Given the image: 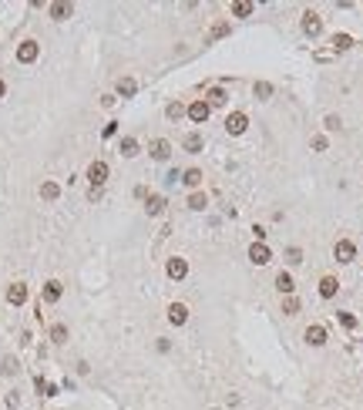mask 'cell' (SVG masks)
I'll return each instance as SVG.
<instances>
[{"label":"cell","instance_id":"obj_1","mask_svg":"<svg viewBox=\"0 0 363 410\" xmlns=\"http://www.w3.org/2000/svg\"><path fill=\"white\" fill-rule=\"evenodd\" d=\"M88 182L95 188H101L108 182V165H104V162H91V165H88Z\"/></svg>","mask_w":363,"mask_h":410},{"label":"cell","instance_id":"obj_2","mask_svg":"<svg viewBox=\"0 0 363 410\" xmlns=\"http://www.w3.org/2000/svg\"><path fill=\"white\" fill-rule=\"evenodd\" d=\"M209 114H212V108H209V101H205V98H202V101H192V104H189V118L195 121V125L209 121Z\"/></svg>","mask_w":363,"mask_h":410},{"label":"cell","instance_id":"obj_3","mask_svg":"<svg viewBox=\"0 0 363 410\" xmlns=\"http://www.w3.org/2000/svg\"><path fill=\"white\" fill-rule=\"evenodd\" d=\"M333 256H336V262H353L357 259V245L350 242V239H340L336 249H333Z\"/></svg>","mask_w":363,"mask_h":410},{"label":"cell","instance_id":"obj_4","mask_svg":"<svg viewBox=\"0 0 363 410\" xmlns=\"http://www.w3.org/2000/svg\"><path fill=\"white\" fill-rule=\"evenodd\" d=\"M37 54H40L37 40H24V44L17 47V61H20V64H31V61H37Z\"/></svg>","mask_w":363,"mask_h":410},{"label":"cell","instance_id":"obj_5","mask_svg":"<svg viewBox=\"0 0 363 410\" xmlns=\"http://www.w3.org/2000/svg\"><path fill=\"white\" fill-rule=\"evenodd\" d=\"M249 259L256 262V266H266V262L272 259V252H269L266 242H252V245H249Z\"/></svg>","mask_w":363,"mask_h":410},{"label":"cell","instance_id":"obj_6","mask_svg":"<svg viewBox=\"0 0 363 410\" xmlns=\"http://www.w3.org/2000/svg\"><path fill=\"white\" fill-rule=\"evenodd\" d=\"M306 343H309V346H323L326 343V330L323 326H320V323H313V326H306Z\"/></svg>","mask_w":363,"mask_h":410},{"label":"cell","instance_id":"obj_7","mask_svg":"<svg viewBox=\"0 0 363 410\" xmlns=\"http://www.w3.org/2000/svg\"><path fill=\"white\" fill-rule=\"evenodd\" d=\"M168 155H172V145H168L165 138H155L152 141V158L155 162H168Z\"/></svg>","mask_w":363,"mask_h":410},{"label":"cell","instance_id":"obj_8","mask_svg":"<svg viewBox=\"0 0 363 410\" xmlns=\"http://www.w3.org/2000/svg\"><path fill=\"white\" fill-rule=\"evenodd\" d=\"M7 303H10V306H20V303H27V286H24V282H14V286L7 289Z\"/></svg>","mask_w":363,"mask_h":410},{"label":"cell","instance_id":"obj_9","mask_svg":"<svg viewBox=\"0 0 363 410\" xmlns=\"http://www.w3.org/2000/svg\"><path fill=\"white\" fill-rule=\"evenodd\" d=\"M226 131H229V135H242V131H246V114L242 111L229 114V118H226Z\"/></svg>","mask_w":363,"mask_h":410},{"label":"cell","instance_id":"obj_10","mask_svg":"<svg viewBox=\"0 0 363 410\" xmlns=\"http://www.w3.org/2000/svg\"><path fill=\"white\" fill-rule=\"evenodd\" d=\"M303 31L309 34V37H316V34L323 31V20H320V14H313V10H309V14L303 17Z\"/></svg>","mask_w":363,"mask_h":410},{"label":"cell","instance_id":"obj_11","mask_svg":"<svg viewBox=\"0 0 363 410\" xmlns=\"http://www.w3.org/2000/svg\"><path fill=\"white\" fill-rule=\"evenodd\" d=\"M168 319H172L175 326H182V323L189 319V306H185V303H172V306H168Z\"/></svg>","mask_w":363,"mask_h":410},{"label":"cell","instance_id":"obj_12","mask_svg":"<svg viewBox=\"0 0 363 410\" xmlns=\"http://www.w3.org/2000/svg\"><path fill=\"white\" fill-rule=\"evenodd\" d=\"M168 276H172V279H185V276H189V262L185 259H168Z\"/></svg>","mask_w":363,"mask_h":410},{"label":"cell","instance_id":"obj_13","mask_svg":"<svg viewBox=\"0 0 363 410\" xmlns=\"http://www.w3.org/2000/svg\"><path fill=\"white\" fill-rule=\"evenodd\" d=\"M276 289H279L283 296H293V289H296V282H293V276H289L286 269H283V273L276 276Z\"/></svg>","mask_w":363,"mask_h":410},{"label":"cell","instance_id":"obj_14","mask_svg":"<svg viewBox=\"0 0 363 410\" xmlns=\"http://www.w3.org/2000/svg\"><path fill=\"white\" fill-rule=\"evenodd\" d=\"M336 289H340V282L333 279V276H323V279H320V296H323V299H333V296H336Z\"/></svg>","mask_w":363,"mask_h":410},{"label":"cell","instance_id":"obj_15","mask_svg":"<svg viewBox=\"0 0 363 410\" xmlns=\"http://www.w3.org/2000/svg\"><path fill=\"white\" fill-rule=\"evenodd\" d=\"M145 212H148V215H162V212H165V199H162V195H148Z\"/></svg>","mask_w":363,"mask_h":410},{"label":"cell","instance_id":"obj_16","mask_svg":"<svg viewBox=\"0 0 363 410\" xmlns=\"http://www.w3.org/2000/svg\"><path fill=\"white\" fill-rule=\"evenodd\" d=\"M182 145H185V151H192V155H195V151H202V145H205V141H202V135H198V131H192V135H185V141H182Z\"/></svg>","mask_w":363,"mask_h":410},{"label":"cell","instance_id":"obj_17","mask_svg":"<svg viewBox=\"0 0 363 410\" xmlns=\"http://www.w3.org/2000/svg\"><path fill=\"white\" fill-rule=\"evenodd\" d=\"M58 299H61V282L51 279L47 286H44V303H58Z\"/></svg>","mask_w":363,"mask_h":410},{"label":"cell","instance_id":"obj_18","mask_svg":"<svg viewBox=\"0 0 363 410\" xmlns=\"http://www.w3.org/2000/svg\"><path fill=\"white\" fill-rule=\"evenodd\" d=\"M71 10H74L71 3H51V17H54V20H67V17H71Z\"/></svg>","mask_w":363,"mask_h":410},{"label":"cell","instance_id":"obj_19","mask_svg":"<svg viewBox=\"0 0 363 410\" xmlns=\"http://www.w3.org/2000/svg\"><path fill=\"white\" fill-rule=\"evenodd\" d=\"M58 195H61V185H58V182H44V185H40V199H47V202H54Z\"/></svg>","mask_w":363,"mask_h":410},{"label":"cell","instance_id":"obj_20","mask_svg":"<svg viewBox=\"0 0 363 410\" xmlns=\"http://www.w3.org/2000/svg\"><path fill=\"white\" fill-rule=\"evenodd\" d=\"M134 91H138V84H134V77H121V81H118V94H125V98H132Z\"/></svg>","mask_w":363,"mask_h":410},{"label":"cell","instance_id":"obj_21","mask_svg":"<svg viewBox=\"0 0 363 410\" xmlns=\"http://www.w3.org/2000/svg\"><path fill=\"white\" fill-rule=\"evenodd\" d=\"M209 205V195L205 192H195V195H189V208H195V212H202Z\"/></svg>","mask_w":363,"mask_h":410},{"label":"cell","instance_id":"obj_22","mask_svg":"<svg viewBox=\"0 0 363 410\" xmlns=\"http://www.w3.org/2000/svg\"><path fill=\"white\" fill-rule=\"evenodd\" d=\"M249 14H252V3H249V0L232 3V17H249Z\"/></svg>","mask_w":363,"mask_h":410},{"label":"cell","instance_id":"obj_23","mask_svg":"<svg viewBox=\"0 0 363 410\" xmlns=\"http://www.w3.org/2000/svg\"><path fill=\"white\" fill-rule=\"evenodd\" d=\"M182 182H185V185H202V171H198V168H189V171H185V175H182Z\"/></svg>","mask_w":363,"mask_h":410},{"label":"cell","instance_id":"obj_24","mask_svg":"<svg viewBox=\"0 0 363 410\" xmlns=\"http://www.w3.org/2000/svg\"><path fill=\"white\" fill-rule=\"evenodd\" d=\"M286 262L289 266H299V262H303V249H299V245H289L286 249Z\"/></svg>","mask_w":363,"mask_h":410},{"label":"cell","instance_id":"obj_25","mask_svg":"<svg viewBox=\"0 0 363 410\" xmlns=\"http://www.w3.org/2000/svg\"><path fill=\"white\" fill-rule=\"evenodd\" d=\"M283 313H286V316H296V313H299V299L286 296V299H283Z\"/></svg>","mask_w":363,"mask_h":410},{"label":"cell","instance_id":"obj_26","mask_svg":"<svg viewBox=\"0 0 363 410\" xmlns=\"http://www.w3.org/2000/svg\"><path fill=\"white\" fill-rule=\"evenodd\" d=\"M269 94H272V84H269V81H256V98H259V101H269Z\"/></svg>","mask_w":363,"mask_h":410},{"label":"cell","instance_id":"obj_27","mask_svg":"<svg viewBox=\"0 0 363 410\" xmlns=\"http://www.w3.org/2000/svg\"><path fill=\"white\" fill-rule=\"evenodd\" d=\"M121 155H125V158H134V155H138V141H134V138H125V141H121Z\"/></svg>","mask_w":363,"mask_h":410},{"label":"cell","instance_id":"obj_28","mask_svg":"<svg viewBox=\"0 0 363 410\" xmlns=\"http://www.w3.org/2000/svg\"><path fill=\"white\" fill-rule=\"evenodd\" d=\"M333 47H336V51H346V47H353V37H350V34H336V37H333Z\"/></svg>","mask_w":363,"mask_h":410},{"label":"cell","instance_id":"obj_29","mask_svg":"<svg viewBox=\"0 0 363 410\" xmlns=\"http://www.w3.org/2000/svg\"><path fill=\"white\" fill-rule=\"evenodd\" d=\"M51 340H54V343H67V326H54V330H51Z\"/></svg>","mask_w":363,"mask_h":410},{"label":"cell","instance_id":"obj_30","mask_svg":"<svg viewBox=\"0 0 363 410\" xmlns=\"http://www.w3.org/2000/svg\"><path fill=\"white\" fill-rule=\"evenodd\" d=\"M168 121H178V118H182V114H185V108H182V104H178V101H172V104H168Z\"/></svg>","mask_w":363,"mask_h":410},{"label":"cell","instance_id":"obj_31","mask_svg":"<svg viewBox=\"0 0 363 410\" xmlns=\"http://www.w3.org/2000/svg\"><path fill=\"white\" fill-rule=\"evenodd\" d=\"M323 128H326V131H340V128H343V125H340V114H326Z\"/></svg>","mask_w":363,"mask_h":410},{"label":"cell","instance_id":"obj_32","mask_svg":"<svg viewBox=\"0 0 363 410\" xmlns=\"http://www.w3.org/2000/svg\"><path fill=\"white\" fill-rule=\"evenodd\" d=\"M222 101H226V91H222V88H212L209 91V108L212 104H222Z\"/></svg>","mask_w":363,"mask_h":410},{"label":"cell","instance_id":"obj_33","mask_svg":"<svg viewBox=\"0 0 363 410\" xmlns=\"http://www.w3.org/2000/svg\"><path fill=\"white\" fill-rule=\"evenodd\" d=\"M222 34H229V24H226V20H219V24L212 27V37H222Z\"/></svg>","mask_w":363,"mask_h":410},{"label":"cell","instance_id":"obj_34","mask_svg":"<svg viewBox=\"0 0 363 410\" xmlns=\"http://www.w3.org/2000/svg\"><path fill=\"white\" fill-rule=\"evenodd\" d=\"M336 316H340V323H343L346 330H353V326H357V316H350V313H336Z\"/></svg>","mask_w":363,"mask_h":410},{"label":"cell","instance_id":"obj_35","mask_svg":"<svg viewBox=\"0 0 363 410\" xmlns=\"http://www.w3.org/2000/svg\"><path fill=\"white\" fill-rule=\"evenodd\" d=\"M326 145H330V141H326L323 135H316V138H313V148H316V151H326Z\"/></svg>","mask_w":363,"mask_h":410},{"label":"cell","instance_id":"obj_36","mask_svg":"<svg viewBox=\"0 0 363 410\" xmlns=\"http://www.w3.org/2000/svg\"><path fill=\"white\" fill-rule=\"evenodd\" d=\"M3 373H17V360H3Z\"/></svg>","mask_w":363,"mask_h":410},{"label":"cell","instance_id":"obj_37","mask_svg":"<svg viewBox=\"0 0 363 410\" xmlns=\"http://www.w3.org/2000/svg\"><path fill=\"white\" fill-rule=\"evenodd\" d=\"M3 94H7V84H3V81H0V98H3Z\"/></svg>","mask_w":363,"mask_h":410}]
</instances>
